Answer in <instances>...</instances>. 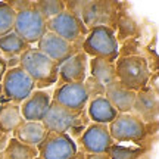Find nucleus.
Returning <instances> with one entry per match:
<instances>
[{
  "label": "nucleus",
  "mask_w": 159,
  "mask_h": 159,
  "mask_svg": "<svg viewBox=\"0 0 159 159\" xmlns=\"http://www.w3.org/2000/svg\"><path fill=\"white\" fill-rule=\"evenodd\" d=\"M31 3H33V2H7V5L11 6L15 12L28 9V7H31Z\"/></svg>",
  "instance_id": "a878e982"
},
{
  "label": "nucleus",
  "mask_w": 159,
  "mask_h": 159,
  "mask_svg": "<svg viewBox=\"0 0 159 159\" xmlns=\"http://www.w3.org/2000/svg\"><path fill=\"white\" fill-rule=\"evenodd\" d=\"M90 77L99 81L103 87L116 81L115 77V62H108L103 59H91L90 61Z\"/></svg>",
  "instance_id": "6ab92c4d"
},
{
  "label": "nucleus",
  "mask_w": 159,
  "mask_h": 159,
  "mask_svg": "<svg viewBox=\"0 0 159 159\" xmlns=\"http://www.w3.org/2000/svg\"><path fill=\"white\" fill-rule=\"evenodd\" d=\"M75 159H84V156H80V153H78V155H77V158H75Z\"/></svg>",
  "instance_id": "c756f323"
},
{
  "label": "nucleus",
  "mask_w": 159,
  "mask_h": 159,
  "mask_svg": "<svg viewBox=\"0 0 159 159\" xmlns=\"http://www.w3.org/2000/svg\"><path fill=\"white\" fill-rule=\"evenodd\" d=\"M105 97L112 103V106L116 109L118 114H128L133 109L136 91L128 90L122 87L118 81H114L105 87Z\"/></svg>",
  "instance_id": "dca6fc26"
},
{
  "label": "nucleus",
  "mask_w": 159,
  "mask_h": 159,
  "mask_svg": "<svg viewBox=\"0 0 159 159\" xmlns=\"http://www.w3.org/2000/svg\"><path fill=\"white\" fill-rule=\"evenodd\" d=\"M52 96L44 90H34L19 106L24 121L41 122L50 106Z\"/></svg>",
  "instance_id": "ddd939ff"
},
{
  "label": "nucleus",
  "mask_w": 159,
  "mask_h": 159,
  "mask_svg": "<svg viewBox=\"0 0 159 159\" xmlns=\"http://www.w3.org/2000/svg\"><path fill=\"white\" fill-rule=\"evenodd\" d=\"M109 134L114 142H133L140 143L148 134L146 124L142 119H139L131 112L128 114H118V116L108 124Z\"/></svg>",
  "instance_id": "0eeeda50"
},
{
  "label": "nucleus",
  "mask_w": 159,
  "mask_h": 159,
  "mask_svg": "<svg viewBox=\"0 0 159 159\" xmlns=\"http://www.w3.org/2000/svg\"><path fill=\"white\" fill-rule=\"evenodd\" d=\"M7 134H5V133H2L0 131V152H3L6 148V144H7Z\"/></svg>",
  "instance_id": "c85d7f7f"
},
{
  "label": "nucleus",
  "mask_w": 159,
  "mask_h": 159,
  "mask_svg": "<svg viewBox=\"0 0 159 159\" xmlns=\"http://www.w3.org/2000/svg\"><path fill=\"white\" fill-rule=\"evenodd\" d=\"M39 156L37 148L18 142L16 139H9L3 150V159H35Z\"/></svg>",
  "instance_id": "412c9836"
},
{
  "label": "nucleus",
  "mask_w": 159,
  "mask_h": 159,
  "mask_svg": "<svg viewBox=\"0 0 159 159\" xmlns=\"http://www.w3.org/2000/svg\"><path fill=\"white\" fill-rule=\"evenodd\" d=\"M19 66L34 81L39 90L57 81V65L35 47H30L19 56Z\"/></svg>",
  "instance_id": "7ed1b4c3"
},
{
  "label": "nucleus",
  "mask_w": 159,
  "mask_h": 159,
  "mask_svg": "<svg viewBox=\"0 0 159 159\" xmlns=\"http://www.w3.org/2000/svg\"><path fill=\"white\" fill-rule=\"evenodd\" d=\"M52 100L69 112L80 114L87 106L90 97L87 94V90L83 83H69V84L57 85L56 90L53 91Z\"/></svg>",
  "instance_id": "1a4fd4ad"
},
{
  "label": "nucleus",
  "mask_w": 159,
  "mask_h": 159,
  "mask_svg": "<svg viewBox=\"0 0 159 159\" xmlns=\"http://www.w3.org/2000/svg\"><path fill=\"white\" fill-rule=\"evenodd\" d=\"M83 84H84L85 90H87L89 97H91V99L97 96H105V87L99 81H96L93 77H87Z\"/></svg>",
  "instance_id": "393cba45"
},
{
  "label": "nucleus",
  "mask_w": 159,
  "mask_h": 159,
  "mask_svg": "<svg viewBox=\"0 0 159 159\" xmlns=\"http://www.w3.org/2000/svg\"><path fill=\"white\" fill-rule=\"evenodd\" d=\"M0 159H3V152H0Z\"/></svg>",
  "instance_id": "7c9ffc66"
},
{
  "label": "nucleus",
  "mask_w": 159,
  "mask_h": 159,
  "mask_svg": "<svg viewBox=\"0 0 159 159\" xmlns=\"http://www.w3.org/2000/svg\"><path fill=\"white\" fill-rule=\"evenodd\" d=\"M84 159H112L108 153H85Z\"/></svg>",
  "instance_id": "bb28decb"
},
{
  "label": "nucleus",
  "mask_w": 159,
  "mask_h": 159,
  "mask_svg": "<svg viewBox=\"0 0 159 159\" xmlns=\"http://www.w3.org/2000/svg\"><path fill=\"white\" fill-rule=\"evenodd\" d=\"M80 114L69 112V111H66L65 108L59 106L56 102L52 100L41 124L44 125L47 133H66L74 127L75 119Z\"/></svg>",
  "instance_id": "4468645a"
},
{
  "label": "nucleus",
  "mask_w": 159,
  "mask_h": 159,
  "mask_svg": "<svg viewBox=\"0 0 159 159\" xmlns=\"http://www.w3.org/2000/svg\"><path fill=\"white\" fill-rule=\"evenodd\" d=\"M6 71H7V61H6L3 56H0V83H2L3 75H5Z\"/></svg>",
  "instance_id": "cd10ccee"
},
{
  "label": "nucleus",
  "mask_w": 159,
  "mask_h": 159,
  "mask_svg": "<svg viewBox=\"0 0 159 159\" xmlns=\"http://www.w3.org/2000/svg\"><path fill=\"white\" fill-rule=\"evenodd\" d=\"M31 46L21 40L13 31L9 34L0 37V52L7 57H19Z\"/></svg>",
  "instance_id": "4be33fe9"
},
{
  "label": "nucleus",
  "mask_w": 159,
  "mask_h": 159,
  "mask_svg": "<svg viewBox=\"0 0 159 159\" xmlns=\"http://www.w3.org/2000/svg\"><path fill=\"white\" fill-rule=\"evenodd\" d=\"M158 93L152 90V87H143L136 93V99L133 103L131 114L142 119L144 124L156 122L158 119Z\"/></svg>",
  "instance_id": "f8f14e48"
},
{
  "label": "nucleus",
  "mask_w": 159,
  "mask_h": 159,
  "mask_svg": "<svg viewBox=\"0 0 159 159\" xmlns=\"http://www.w3.org/2000/svg\"><path fill=\"white\" fill-rule=\"evenodd\" d=\"M12 31L27 44L31 46L39 43V40L47 33V27L43 16L33 7L31 3V7L16 12Z\"/></svg>",
  "instance_id": "39448f33"
},
{
  "label": "nucleus",
  "mask_w": 159,
  "mask_h": 159,
  "mask_svg": "<svg viewBox=\"0 0 159 159\" xmlns=\"http://www.w3.org/2000/svg\"><path fill=\"white\" fill-rule=\"evenodd\" d=\"M46 27H47V31H50L53 34H56L57 37L63 39L65 41H68L71 44H77L80 47L89 31V28L81 21V18L69 13L68 11H63L57 16L47 21Z\"/></svg>",
  "instance_id": "20e7f679"
},
{
  "label": "nucleus",
  "mask_w": 159,
  "mask_h": 159,
  "mask_svg": "<svg viewBox=\"0 0 159 159\" xmlns=\"http://www.w3.org/2000/svg\"><path fill=\"white\" fill-rule=\"evenodd\" d=\"M87 115L91 122L108 125L118 116V112L105 96H97L87 103Z\"/></svg>",
  "instance_id": "f3484780"
},
{
  "label": "nucleus",
  "mask_w": 159,
  "mask_h": 159,
  "mask_svg": "<svg viewBox=\"0 0 159 159\" xmlns=\"http://www.w3.org/2000/svg\"><path fill=\"white\" fill-rule=\"evenodd\" d=\"M35 159H40V158H39V156H37V158H35Z\"/></svg>",
  "instance_id": "2f4dec72"
},
{
  "label": "nucleus",
  "mask_w": 159,
  "mask_h": 159,
  "mask_svg": "<svg viewBox=\"0 0 159 159\" xmlns=\"http://www.w3.org/2000/svg\"><path fill=\"white\" fill-rule=\"evenodd\" d=\"M57 78L61 84L84 83L87 78V55L77 52L74 56L62 62L57 66Z\"/></svg>",
  "instance_id": "2eb2a0df"
},
{
  "label": "nucleus",
  "mask_w": 159,
  "mask_h": 159,
  "mask_svg": "<svg viewBox=\"0 0 159 159\" xmlns=\"http://www.w3.org/2000/svg\"><path fill=\"white\" fill-rule=\"evenodd\" d=\"M0 84L5 97L11 100L13 105L22 103L35 90L34 81L30 78L28 74L21 66L7 68Z\"/></svg>",
  "instance_id": "423d86ee"
},
{
  "label": "nucleus",
  "mask_w": 159,
  "mask_h": 159,
  "mask_svg": "<svg viewBox=\"0 0 159 159\" xmlns=\"http://www.w3.org/2000/svg\"><path fill=\"white\" fill-rule=\"evenodd\" d=\"M43 55L52 59L56 63L57 66L62 62H65L66 59L71 56H74L77 52H81V47L77 44H71L68 41H65L63 39L57 37L56 34H53L50 31H47L37 43V47Z\"/></svg>",
  "instance_id": "9b49d317"
},
{
  "label": "nucleus",
  "mask_w": 159,
  "mask_h": 159,
  "mask_svg": "<svg viewBox=\"0 0 159 159\" xmlns=\"http://www.w3.org/2000/svg\"><path fill=\"white\" fill-rule=\"evenodd\" d=\"M78 143L85 153H108L115 142L109 134L108 125L91 122L85 127L83 134H80Z\"/></svg>",
  "instance_id": "9d476101"
},
{
  "label": "nucleus",
  "mask_w": 159,
  "mask_h": 159,
  "mask_svg": "<svg viewBox=\"0 0 159 159\" xmlns=\"http://www.w3.org/2000/svg\"><path fill=\"white\" fill-rule=\"evenodd\" d=\"M33 7L43 16L46 22L50 21L52 18L57 16L59 13L65 11V3L56 2V0H49V2H33Z\"/></svg>",
  "instance_id": "5701e85b"
},
{
  "label": "nucleus",
  "mask_w": 159,
  "mask_h": 159,
  "mask_svg": "<svg viewBox=\"0 0 159 159\" xmlns=\"http://www.w3.org/2000/svg\"><path fill=\"white\" fill-rule=\"evenodd\" d=\"M16 12L7 5V2H0V37L12 33Z\"/></svg>",
  "instance_id": "b1692460"
},
{
  "label": "nucleus",
  "mask_w": 159,
  "mask_h": 159,
  "mask_svg": "<svg viewBox=\"0 0 159 159\" xmlns=\"http://www.w3.org/2000/svg\"><path fill=\"white\" fill-rule=\"evenodd\" d=\"M40 159H75L77 144L68 133H47L37 146Z\"/></svg>",
  "instance_id": "6e6552de"
},
{
  "label": "nucleus",
  "mask_w": 159,
  "mask_h": 159,
  "mask_svg": "<svg viewBox=\"0 0 159 159\" xmlns=\"http://www.w3.org/2000/svg\"><path fill=\"white\" fill-rule=\"evenodd\" d=\"M47 134V130L41 122H30V121H24L22 124L13 131V139H16L18 142L28 144V146H34L37 148L40 143L43 142V139Z\"/></svg>",
  "instance_id": "a211bd4d"
},
{
  "label": "nucleus",
  "mask_w": 159,
  "mask_h": 159,
  "mask_svg": "<svg viewBox=\"0 0 159 159\" xmlns=\"http://www.w3.org/2000/svg\"><path fill=\"white\" fill-rule=\"evenodd\" d=\"M115 77L122 87L137 93L146 87L150 80L148 59L140 55L118 56L115 61Z\"/></svg>",
  "instance_id": "f03ea898"
},
{
  "label": "nucleus",
  "mask_w": 159,
  "mask_h": 159,
  "mask_svg": "<svg viewBox=\"0 0 159 159\" xmlns=\"http://www.w3.org/2000/svg\"><path fill=\"white\" fill-rule=\"evenodd\" d=\"M81 52L87 56H91V59L115 62L119 56V44L115 30L109 25H97L89 28L81 44Z\"/></svg>",
  "instance_id": "f257e3e1"
},
{
  "label": "nucleus",
  "mask_w": 159,
  "mask_h": 159,
  "mask_svg": "<svg viewBox=\"0 0 159 159\" xmlns=\"http://www.w3.org/2000/svg\"><path fill=\"white\" fill-rule=\"evenodd\" d=\"M24 122L22 116H21V111H19V105H6L0 109V131L9 134L13 133L19 125Z\"/></svg>",
  "instance_id": "aec40b11"
}]
</instances>
